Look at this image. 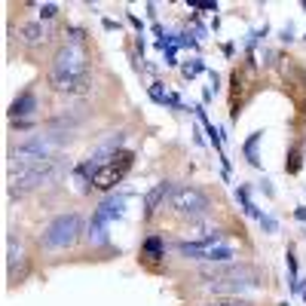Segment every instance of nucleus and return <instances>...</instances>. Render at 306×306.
<instances>
[{
	"instance_id": "obj_3",
	"label": "nucleus",
	"mask_w": 306,
	"mask_h": 306,
	"mask_svg": "<svg viewBox=\"0 0 306 306\" xmlns=\"http://www.w3.org/2000/svg\"><path fill=\"white\" fill-rule=\"evenodd\" d=\"M202 279L208 285V291L214 294H236V291H248V288L260 285V273L254 266H233V263H218V266H205Z\"/></svg>"
},
{
	"instance_id": "obj_4",
	"label": "nucleus",
	"mask_w": 306,
	"mask_h": 306,
	"mask_svg": "<svg viewBox=\"0 0 306 306\" xmlns=\"http://www.w3.org/2000/svg\"><path fill=\"white\" fill-rule=\"evenodd\" d=\"M64 169H70V166H64L61 156H56V159H46V163H40V166H31V169L15 172L9 178V196H12V199H22V196H28L31 190H37V187H43L49 181H56Z\"/></svg>"
},
{
	"instance_id": "obj_16",
	"label": "nucleus",
	"mask_w": 306,
	"mask_h": 306,
	"mask_svg": "<svg viewBox=\"0 0 306 306\" xmlns=\"http://www.w3.org/2000/svg\"><path fill=\"white\" fill-rule=\"evenodd\" d=\"M260 138H263V132H254V135H251V138L245 141V147H242V150H245V156H248V163L254 166V169L260 166V153H257V144H260Z\"/></svg>"
},
{
	"instance_id": "obj_22",
	"label": "nucleus",
	"mask_w": 306,
	"mask_h": 306,
	"mask_svg": "<svg viewBox=\"0 0 306 306\" xmlns=\"http://www.w3.org/2000/svg\"><path fill=\"white\" fill-rule=\"evenodd\" d=\"M59 15V6L56 3H40V22H52Z\"/></svg>"
},
{
	"instance_id": "obj_9",
	"label": "nucleus",
	"mask_w": 306,
	"mask_h": 306,
	"mask_svg": "<svg viewBox=\"0 0 306 306\" xmlns=\"http://www.w3.org/2000/svg\"><path fill=\"white\" fill-rule=\"evenodd\" d=\"M28 257H25V251H22V245L15 248L12 242H9V251H6V279H9V285H15V282H22L25 276H28Z\"/></svg>"
},
{
	"instance_id": "obj_21",
	"label": "nucleus",
	"mask_w": 306,
	"mask_h": 306,
	"mask_svg": "<svg viewBox=\"0 0 306 306\" xmlns=\"http://www.w3.org/2000/svg\"><path fill=\"white\" fill-rule=\"evenodd\" d=\"M150 98H153L156 104H169V92L163 89V83H153V86H150Z\"/></svg>"
},
{
	"instance_id": "obj_11",
	"label": "nucleus",
	"mask_w": 306,
	"mask_h": 306,
	"mask_svg": "<svg viewBox=\"0 0 306 306\" xmlns=\"http://www.w3.org/2000/svg\"><path fill=\"white\" fill-rule=\"evenodd\" d=\"M19 40L25 43V46H43L46 40H49V28L43 25V22H25L22 28H19Z\"/></svg>"
},
{
	"instance_id": "obj_24",
	"label": "nucleus",
	"mask_w": 306,
	"mask_h": 306,
	"mask_svg": "<svg viewBox=\"0 0 306 306\" xmlns=\"http://www.w3.org/2000/svg\"><path fill=\"white\" fill-rule=\"evenodd\" d=\"M193 9H205V12H218V3H205V0H190Z\"/></svg>"
},
{
	"instance_id": "obj_7",
	"label": "nucleus",
	"mask_w": 306,
	"mask_h": 306,
	"mask_svg": "<svg viewBox=\"0 0 306 306\" xmlns=\"http://www.w3.org/2000/svg\"><path fill=\"white\" fill-rule=\"evenodd\" d=\"M135 166V153L132 150H120L111 163H107L95 178H92V187H98V190H114L125 175H129V169Z\"/></svg>"
},
{
	"instance_id": "obj_6",
	"label": "nucleus",
	"mask_w": 306,
	"mask_h": 306,
	"mask_svg": "<svg viewBox=\"0 0 306 306\" xmlns=\"http://www.w3.org/2000/svg\"><path fill=\"white\" fill-rule=\"evenodd\" d=\"M169 205L178 218H190V221H199L211 211V199L199 187H175L169 196Z\"/></svg>"
},
{
	"instance_id": "obj_14",
	"label": "nucleus",
	"mask_w": 306,
	"mask_h": 306,
	"mask_svg": "<svg viewBox=\"0 0 306 306\" xmlns=\"http://www.w3.org/2000/svg\"><path fill=\"white\" fill-rule=\"evenodd\" d=\"M175 251H178V254H184V257L208 260V251H211V245H205V242H178V245H175Z\"/></svg>"
},
{
	"instance_id": "obj_27",
	"label": "nucleus",
	"mask_w": 306,
	"mask_h": 306,
	"mask_svg": "<svg viewBox=\"0 0 306 306\" xmlns=\"http://www.w3.org/2000/svg\"><path fill=\"white\" fill-rule=\"evenodd\" d=\"M12 125H15V129H22V132H25V129H31V125H34V122H31V120H15Z\"/></svg>"
},
{
	"instance_id": "obj_5",
	"label": "nucleus",
	"mask_w": 306,
	"mask_h": 306,
	"mask_svg": "<svg viewBox=\"0 0 306 306\" xmlns=\"http://www.w3.org/2000/svg\"><path fill=\"white\" fill-rule=\"evenodd\" d=\"M80 233H83V218L77 211H70V214H59L56 221H49L46 230H43V236H40V248L46 251H61V248H70L77 239H80Z\"/></svg>"
},
{
	"instance_id": "obj_15",
	"label": "nucleus",
	"mask_w": 306,
	"mask_h": 306,
	"mask_svg": "<svg viewBox=\"0 0 306 306\" xmlns=\"http://www.w3.org/2000/svg\"><path fill=\"white\" fill-rule=\"evenodd\" d=\"M236 199H239V205H242V211L248 214V218H257V221L263 218V211L248 199V187H236Z\"/></svg>"
},
{
	"instance_id": "obj_18",
	"label": "nucleus",
	"mask_w": 306,
	"mask_h": 306,
	"mask_svg": "<svg viewBox=\"0 0 306 306\" xmlns=\"http://www.w3.org/2000/svg\"><path fill=\"white\" fill-rule=\"evenodd\" d=\"M89 242H92V245H107V242H111V236H107V227L89 221Z\"/></svg>"
},
{
	"instance_id": "obj_1",
	"label": "nucleus",
	"mask_w": 306,
	"mask_h": 306,
	"mask_svg": "<svg viewBox=\"0 0 306 306\" xmlns=\"http://www.w3.org/2000/svg\"><path fill=\"white\" fill-rule=\"evenodd\" d=\"M49 86L61 95H80L89 89V59L83 46L77 43L59 46L56 59L49 64Z\"/></svg>"
},
{
	"instance_id": "obj_31",
	"label": "nucleus",
	"mask_w": 306,
	"mask_h": 306,
	"mask_svg": "<svg viewBox=\"0 0 306 306\" xmlns=\"http://www.w3.org/2000/svg\"><path fill=\"white\" fill-rule=\"evenodd\" d=\"M260 187H263V193H266V196H276V190H273V184H269V181H263Z\"/></svg>"
},
{
	"instance_id": "obj_34",
	"label": "nucleus",
	"mask_w": 306,
	"mask_h": 306,
	"mask_svg": "<svg viewBox=\"0 0 306 306\" xmlns=\"http://www.w3.org/2000/svg\"><path fill=\"white\" fill-rule=\"evenodd\" d=\"M303 297H306V291H303Z\"/></svg>"
},
{
	"instance_id": "obj_20",
	"label": "nucleus",
	"mask_w": 306,
	"mask_h": 306,
	"mask_svg": "<svg viewBox=\"0 0 306 306\" xmlns=\"http://www.w3.org/2000/svg\"><path fill=\"white\" fill-rule=\"evenodd\" d=\"M205 306H251V303L242 300V297H214V300H208Z\"/></svg>"
},
{
	"instance_id": "obj_33",
	"label": "nucleus",
	"mask_w": 306,
	"mask_h": 306,
	"mask_svg": "<svg viewBox=\"0 0 306 306\" xmlns=\"http://www.w3.org/2000/svg\"><path fill=\"white\" fill-rule=\"evenodd\" d=\"M303 9H306V0H303Z\"/></svg>"
},
{
	"instance_id": "obj_10",
	"label": "nucleus",
	"mask_w": 306,
	"mask_h": 306,
	"mask_svg": "<svg viewBox=\"0 0 306 306\" xmlns=\"http://www.w3.org/2000/svg\"><path fill=\"white\" fill-rule=\"evenodd\" d=\"M172 190H175V184L163 181V184H156L153 190L144 193V221H150L153 214L159 211V205H163V202L169 199V196H172Z\"/></svg>"
},
{
	"instance_id": "obj_25",
	"label": "nucleus",
	"mask_w": 306,
	"mask_h": 306,
	"mask_svg": "<svg viewBox=\"0 0 306 306\" xmlns=\"http://www.w3.org/2000/svg\"><path fill=\"white\" fill-rule=\"evenodd\" d=\"M260 227H263L266 233H276V230H279V224H276V218H269V214H263V218H260Z\"/></svg>"
},
{
	"instance_id": "obj_17",
	"label": "nucleus",
	"mask_w": 306,
	"mask_h": 306,
	"mask_svg": "<svg viewBox=\"0 0 306 306\" xmlns=\"http://www.w3.org/2000/svg\"><path fill=\"white\" fill-rule=\"evenodd\" d=\"M303 169V150H300V144H294L291 150H288V159H285V172L288 175H297Z\"/></svg>"
},
{
	"instance_id": "obj_8",
	"label": "nucleus",
	"mask_w": 306,
	"mask_h": 306,
	"mask_svg": "<svg viewBox=\"0 0 306 306\" xmlns=\"http://www.w3.org/2000/svg\"><path fill=\"white\" fill-rule=\"evenodd\" d=\"M125 199H129V193H111L107 199L95 208V214H92V221L95 224H111V221H117V218H122V211H125Z\"/></svg>"
},
{
	"instance_id": "obj_26",
	"label": "nucleus",
	"mask_w": 306,
	"mask_h": 306,
	"mask_svg": "<svg viewBox=\"0 0 306 306\" xmlns=\"http://www.w3.org/2000/svg\"><path fill=\"white\" fill-rule=\"evenodd\" d=\"M282 40H285V43L294 40V25H285V28H282Z\"/></svg>"
},
{
	"instance_id": "obj_23",
	"label": "nucleus",
	"mask_w": 306,
	"mask_h": 306,
	"mask_svg": "<svg viewBox=\"0 0 306 306\" xmlns=\"http://www.w3.org/2000/svg\"><path fill=\"white\" fill-rule=\"evenodd\" d=\"M83 40H86V31H83V28H67V43L83 46Z\"/></svg>"
},
{
	"instance_id": "obj_32",
	"label": "nucleus",
	"mask_w": 306,
	"mask_h": 306,
	"mask_svg": "<svg viewBox=\"0 0 306 306\" xmlns=\"http://www.w3.org/2000/svg\"><path fill=\"white\" fill-rule=\"evenodd\" d=\"M211 98H214V89H211V86H208V89H205V92H202V101H205V104H208V101H211Z\"/></svg>"
},
{
	"instance_id": "obj_28",
	"label": "nucleus",
	"mask_w": 306,
	"mask_h": 306,
	"mask_svg": "<svg viewBox=\"0 0 306 306\" xmlns=\"http://www.w3.org/2000/svg\"><path fill=\"white\" fill-rule=\"evenodd\" d=\"M294 218H297V221H306V205H297V208H294Z\"/></svg>"
},
{
	"instance_id": "obj_2",
	"label": "nucleus",
	"mask_w": 306,
	"mask_h": 306,
	"mask_svg": "<svg viewBox=\"0 0 306 306\" xmlns=\"http://www.w3.org/2000/svg\"><path fill=\"white\" fill-rule=\"evenodd\" d=\"M70 141L67 132H49V135H34L28 141H22L19 147L9 150V175L22 172V169H31V166H40L46 159H56L59 150Z\"/></svg>"
},
{
	"instance_id": "obj_29",
	"label": "nucleus",
	"mask_w": 306,
	"mask_h": 306,
	"mask_svg": "<svg viewBox=\"0 0 306 306\" xmlns=\"http://www.w3.org/2000/svg\"><path fill=\"white\" fill-rule=\"evenodd\" d=\"M129 22H132V25H135V28H138V31H144V22H141V19H138V15H135V12H129Z\"/></svg>"
},
{
	"instance_id": "obj_13",
	"label": "nucleus",
	"mask_w": 306,
	"mask_h": 306,
	"mask_svg": "<svg viewBox=\"0 0 306 306\" xmlns=\"http://www.w3.org/2000/svg\"><path fill=\"white\" fill-rule=\"evenodd\" d=\"M166 239L163 236H147V239H144L141 242V257L144 260H163L166 257Z\"/></svg>"
},
{
	"instance_id": "obj_19",
	"label": "nucleus",
	"mask_w": 306,
	"mask_h": 306,
	"mask_svg": "<svg viewBox=\"0 0 306 306\" xmlns=\"http://www.w3.org/2000/svg\"><path fill=\"white\" fill-rule=\"evenodd\" d=\"M202 70H205V61H202V59H193V61H187V64H184V77H187V80H193V77H199Z\"/></svg>"
},
{
	"instance_id": "obj_12",
	"label": "nucleus",
	"mask_w": 306,
	"mask_h": 306,
	"mask_svg": "<svg viewBox=\"0 0 306 306\" xmlns=\"http://www.w3.org/2000/svg\"><path fill=\"white\" fill-rule=\"evenodd\" d=\"M34 111H37V95H34L31 89H25V92L9 104V111H6V114H9V120L15 122V120H28Z\"/></svg>"
},
{
	"instance_id": "obj_30",
	"label": "nucleus",
	"mask_w": 306,
	"mask_h": 306,
	"mask_svg": "<svg viewBox=\"0 0 306 306\" xmlns=\"http://www.w3.org/2000/svg\"><path fill=\"white\" fill-rule=\"evenodd\" d=\"M117 28H120V25H117L114 19H104V31H117Z\"/></svg>"
}]
</instances>
